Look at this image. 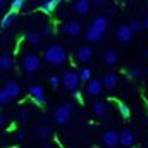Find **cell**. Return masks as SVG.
Returning <instances> with one entry per match:
<instances>
[{"label": "cell", "instance_id": "cell-1", "mask_svg": "<svg viewBox=\"0 0 148 148\" xmlns=\"http://www.w3.org/2000/svg\"><path fill=\"white\" fill-rule=\"evenodd\" d=\"M43 59H45V62H48L52 66H62L67 60V52L60 43H52L50 47H47Z\"/></svg>", "mask_w": 148, "mask_h": 148}, {"label": "cell", "instance_id": "cell-2", "mask_svg": "<svg viewBox=\"0 0 148 148\" xmlns=\"http://www.w3.org/2000/svg\"><path fill=\"white\" fill-rule=\"evenodd\" d=\"M79 83H81V77L76 71H66L64 76H62V86L69 91H77L79 88Z\"/></svg>", "mask_w": 148, "mask_h": 148}, {"label": "cell", "instance_id": "cell-3", "mask_svg": "<svg viewBox=\"0 0 148 148\" xmlns=\"http://www.w3.org/2000/svg\"><path fill=\"white\" fill-rule=\"evenodd\" d=\"M40 66H41V60H40V57L36 53H24V57H23V69L28 74L36 73L40 69Z\"/></svg>", "mask_w": 148, "mask_h": 148}, {"label": "cell", "instance_id": "cell-4", "mask_svg": "<svg viewBox=\"0 0 148 148\" xmlns=\"http://www.w3.org/2000/svg\"><path fill=\"white\" fill-rule=\"evenodd\" d=\"M74 57H76V60H77L79 64H88V62L93 59V47H90V45H81V47H77L76 52H74Z\"/></svg>", "mask_w": 148, "mask_h": 148}, {"label": "cell", "instance_id": "cell-5", "mask_svg": "<svg viewBox=\"0 0 148 148\" xmlns=\"http://www.w3.org/2000/svg\"><path fill=\"white\" fill-rule=\"evenodd\" d=\"M28 95L36 102L38 105H43L45 102H47V93H45V88L41 86V84H29V88H28Z\"/></svg>", "mask_w": 148, "mask_h": 148}, {"label": "cell", "instance_id": "cell-6", "mask_svg": "<svg viewBox=\"0 0 148 148\" xmlns=\"http://www.w3.org/2000/svg\"><path fill=\"white\" fill-rule=\"evenodd\" d=\"M102 143H103V147H107V148H115V147L121 145V136H119L117 131L107 129L102 134Z\"/></svg>", "mask_w": 148, "mask_h": 148}, {"label": "cell", "instance_id": "cell-7", "mask_svg": "<svg viewBox=\"0 0 148 148\" xmlns=\"http://www.w3.org/2000/svg\"><path fill=\"white\" fill-rule=\"evenodd\" d=\"M53 121L57 124H60V126H64V124H67L71 121V110L66 107V103H62V105L53 109Z\"/></svg>", "mask_w": 148, "mask_h": 148}, {"label": "cell", "instance_id": "cell-8", "mask_svg": "<svg viewBox=\"0 0 148 148\" xmlns=\"http://www.w3.org/2000/svg\"><path fill=\"white\" fill-rule=\"evenodd\" d=\"M62 31H64V35H67V36H79L81 33H83V26H81V23L79 21H67V23H64L62 24Z\"/></svg>", "mask_w": 148, "mask_h": 148}, {"label": "cell", "instance_id": "cell-9", "mask_svg": "<svg viewBox=\"0 0 148 148\" xmlns=\"http://www.w3.org/2000/svg\"><path fill=\"white\" fill-rule=\"evenodd\" d=\"M134 36V33H133V29L129 28V24H121L119 28H117V40L121 41V43H129L131 40Z\"/></svg>", "mask_w": 148, "mask_h": 148}, {"label": "cell", "instance_id": "cell-10", "mask_svg": "<svg viewBox=\"0 0 148 148\" xmlns=\"http://www.w3.org/2000/svg\"><path fill=\"white\" fill-rule=\"evenodd\" d=\"M102 91H103L102 79H91L86 83V93L90 97H98V95H102Z\"/></svg>", "mask_w": 148, "mask_h": 148}, {"label": "cell", "instance_id": "cell-11", "mask_svg": "<svg viewBox=\"0 0 148 148\" xmlns=\"http://www.w3.org/2000/svg\"><path fill=\"white\" fill-rule=\"evenodd\" d=\"M3 90L9 93V97H10L12 100H16V98L21 95V84H19L17 81H14V79H9V81H5V84H3Z\"/></svg>", "mask_w": 148, "mask_h": 148}, {"label": "cell", "instance_id": "cell-12", "mask_svg": "<svg viewBox=\"0 0 148 148\" xmlns=\"http://www.w3.org/2000/svg\"><path fill=\"white\" fill-rule=\"evenodd\" d=\"M33 134H35V138H38V140H48L52 136V127L48 124H38V126H35V129H33Z\"/></svg>", "mask_w": 148, "mask_h": 148}, {"label": "cell", "instance_id": "cell-13", "mask_svg": "<svg viewBox=\"0 0 148 148\" xmlns=\"http://www.w3.org/2000/svg\"><path fill=\"white\" fill-rule=\"evenodd\" d=\"M117 83H119V77H117L115 73H105L103 77H102V84H103V88H107V90L117 88Z\"/></svg>", "mask_w": 148, "mask_h": 148}, {"label": "cell", "instance_id": "cell-14", "mask_svg": "<svg viewBox=\"0 0 148 148\" xmlns=\"http://www.w3.org/2000/svg\"><path fill=\"white\" fill-rule=\"evenodd\" d=\"M119 136H121V147L124 148H129L134 145V134H133V131H129V129H124V131H121L119 133Z\"/></svg>", "mask_w": 148, "mask_h": 148}, {"label": "cell", "instance_id": "cell-15", "mask_svg": "<svg viewBox=\"0 0 148 148\" xmlns=\"http://www.w3.org/2000/svg\"><path fill=\"white\" fill-rule=\"evenodd\" d=\"M84 38H86L90 43H98V41H102V38H103V33H100L97 28L90 26V28L84 31Z\"/></svg>", "mask_w": 148, "mask_h": 148}, {"label": "cell", "instance_id": "cell-16", "mask_svg": "<svg viewBox=\"0 0 148 148\" xmlns=\"http://www.w3.org/2000/svg\"><path fill=\"white\" fill-rule=\"evenodd\" d=\"M103 64L105 66H117L119 64V55H117V52L114 50V48H109V50H105V53H103Z\"/></svg>", "mask_w": 148, "mask_h": 148}, {"label": "cell", "instance_id": "cell-17", "mask_svg": "<svg viewBox=\"0 0 148 148\" xmlns=\"http://www.w3.org/2000/svg\"><path fill=\"white\" fill-rule=\"evenodd\" d=\"M91 112H93L97 117H105V115H107V112H109V107H107V103H105V102L97 100V102H93V103H91Z\"/></svg>", "mask_w": 148, "mask_h": 148}, {"label": "cell", "instance_id": "cell-18", "mask_svg": "<svg viewBox=\"0 0 148 148\" xmlns=\"http://www.w3.org/2000/svg\"><path fill=\"white\" fill-rule=\"evenodd\" d=\"M91 26H93V28H97L100 33H105V31H107V28H109V21H107V17H105V16H97V17H93Z\"/></svg>", "mask_w": 148, "mask_h": 148}, {"label": "cell", "instance_id": "cell-19", "mask_svg": "<svg viewBox=\"0 0 148 148\" xmlns=\"http://www.w3.org/2000/svg\"><path fill=\"white\" fill-rule=\"evenodd\" d=\"M41 33L40 31H28L26 33V41H28V45H31V47H40V43H41Z\"/></svg>", "mask_w": 148, "mask_h": 148}, {"label": "cell", "instance_id": "cell-20", "mask_svg": "<svg viewBox=\"0 0 148 148\" xmlns=\"http://www.w3.org/2000/svg\"><path fill=\"white\" fill-rule=\"evenodd\" d=\"M14 67V59L5 52V53H2V57H0V69L2 71H10Z\"/></svg>", "mask_w": 148, "mask_h": 148}, {"label": "cell", "instance_id": "cell-21", "mask_svg": "<svg viewBox=\"0 0 148 148\" xmlns=\"http://www.w3.org/2000/svg\"><path fill=\"white\" fill-rule=\"evenodd\" d=\"M74 10H76V14H79V16H86V14L90 12V3L76 2V3H74Z\"/></svg>", "mask_w": 148, "mask_h": 148}, {"label": "cell", "instance_id": "cell-22", "mask_svg": "<svg viewBox=\"0 0 148 148\" xmlns=\"http://www.w3.org/2000/svg\"><path fill=\"white\" fill-rule=\"evenodd\" d=\"M16 17H17V12H7L3 17H2V28H9L14 21H16Z\"/></svg>", "mask_w": 148, "mask_h": 148}, {"label": "cell", "instance_id": "cell-23", "mask_svg": "<svg viewBox=\"0 0 148 148\" xmlns=\"http://www.w3.org/2000/svg\"><path fill=\"white\" fill-rule=\"evenodd\" d=\"M91 74H93V69L91 67H83V71L79 73V77H81V81L83 83H88V81H91L93 77H91Z\"/></svg>", "mask_w": 148, "mask_h": 148}, {"label": "cell", "instance_id": "cell-24", "mask_svg": "<svg viewBox=\"0 0 148 148\" xmlns=\"http://www.w3.org/2000/svg\"><path fill=\"white\" fill-rule=\"evenodd\" d=\"M129 28L133 29V33H134V35H138V33H141V31L145 29V26H143V23H140L138 19H133V21L129 23Z\"/></svg>", "mask_w": 148, "mask_h": 148}, {"label": "cell", "instance_id": "cell-25", "mask_svg": "<svg viewBox=\"0 0 148 148\" xmlns=\"http://www.w3.org/2000/svg\"><path fill=\"white\" fill-rule=\"evenodd\" d=\"M55 3H53V0H45L43 3H41V10L43 12H47V14H50V12H53L55 10Z\"/></svg>", "mask_w": 148, "mask_h": 148}, {"label": "cell", "instance_id": "cell-26", "mask_svg": "<svg viewBox=\"0 0 148 148\" xmlns=\"http://www.w3.org/2000/svg\"><path fill=\"white\" fill-rule=\"evenodd\" d=\"M48 83H50V86H52V88H57V86H60V84H62V77L55 73V74H52V76H48Z\"/></svg>", "mask_w": 148, "mask_h": 148}, {"label": "cell", "instance_id": "cell-27", "mask_svg": "<svg viewBox=\"0 0 148 148\" xmlns=\"http://www.w3.org/2000/svg\"><path fill=\"white\" fill-rule=\"evenodd\" d=\"M17 119H19V122L21 124H28V121H29V112L28 110H19V114H17Z\"/></svg>", "mask_w": 148, "mask_h": 148}, {"label": "cell", "instance_id": "cell-28", "mask_svg": "<svg viewBox=\"0 0 148 148\" xmlns=\"http://www.w3.org/2000/svg\"><path fill=\"white\" fill-rule=\"evenodd\" d=\"M10 100H12V98L9 97V93H7V91L2 88V90H0V103H2V105H7Z\"/></svg>", "mask_w": 148, "mask_h": 148}, {"label": "cell", "instance_id": "cell-29", "mask_svg": "<svg viewBox=\"0 0 148 148\" xmlns=\"http://www.w3.org/2000/svg\"><path fill=\"white\" fill-rule=\"evenodd\" d=\"M24 2H26V0H14V2L10 3V10H12V12L21 10V9H23V5H24Z\"/></svg>", "mask_w": 148, "mask_h": 148}, {"label": "cell", "instance_id": "cell-30", "mask_svg": "<svg viewBox=\"0 0 148 148\" xmlns=\"http://www.w3.org/2000/svg\"><path fill=\"white\" fill-rule=\"evenodd\" d=\"M119 112H121V115H122L124 119H127V117H129V107H127L124 102H121V103H119Z\"/></svg>", "mask_w": 148, "mask_h": 148}, {"label": "cell", "instance_id": "cell-31", "mask_svg": "<svg viewBox=\"0 0 148 148\" xmlns=\"http://www.w3.org/2000/svg\"><path fill=\"white\" fill-rule=\"evenodd\" d=\"M52 33H53V31H52V26H43V28H41V36L43 38H48Z\"/></svg>", "mask_w": 148, "mask_h": 148}, {"label": "cell", "instance_id": "cell-32", "mask_svg": "<svg viewBox=\"0 0 148 148\" xmlns=\"http://www.w3.org/2000/svg\"><path fill=\"white\" fill-rule=\"evenodd\" d=\"M127 74H129V77H140V74H141V71H140L138 67H131V69L127 71Z\"/></svg>", "mask_w": 148, "mask_h": 148}, {"label": "cell", "instance_id": "cell-33", "mask_svg": "<svg viewBox=\"0 0 148 148\" xmlns=\"http://www.w3.org/2000/svg\"><path fill=\"white\" fill-rule=\"evenodd\" d=\"M16 141H24V138H26V134H24V131H16Z\"/></svg>", "mask_w": 148, "mask_h": 148}, {"label": "cell", "instance_id": "cell-34", "mask_svg": "<svg viewBox=\"0 0 148 148\" xmlns=\"http://www.w3.org/2000/svg\"><path fill=\"white\" fill-rule=\"evenodd\" d=\"M5 124H7V119H5V114H3V112H0V127H5Z\"/></svg>", "mask_w": 148, "mask_h": 148}, {"label": "cell", "instance_id": "cell-35", "mask_svg": "<svg viewBox=\"0 0 148 148\" xmlns=\"http://www.w3.org/2000/svg\"><path fill=\"white\" fill-rule=\"evenodd\" d=\"M66 107H67V109H69L71 112L74 110V103H73V102H66Z\"/></svg>", "mask_w": 148, "mask_h": 148}, {"label": "cell", "instance_id": "cell-36", "mask_svg": "<svg viewBox=\"0 0 148 148\" xmlns=\"http://www.w3.org/2000/svg\"><path fill=\"white\" fill-rule=\"evenodd\" d=\"M93 2H95L97 5H103V3H105V0H93Z\"/></svg>", "mask_w": 148, "mask_h": 148}, {"label": "cell", "instance_id": "cell-37", "mask_svg": "<svg viewBox=\"0 0 148 148\" xmlns=\"http://www.w3.org/2000/svg\"><path fill=\"white\" fill-rule=\"evenodd\" d=\"M143 26H145V29H148V16L145 17V21H143Z\"/></svg>", "mask_w": 148, "mask_h": 148}, {"label": "cell", "instance_id": "cell-38", "mask_svg": "<svg viewBox=\"0 0 148 148\" xmlns=\"http://www.w3.org/2000/svg\"><path fill=\"white\" fill-rule=\"evenodd\" d=\"M76 2H84V3H90L91 0H76Z\"/></svg>", "mask_w": 148, "mask_h": 148}, {"label": "cell", "instance_id": "cell-39", "mask_svg": "<svg viewBox=\"0 0 148 148\" xmlns=\"http://www.w3.org/2000/svg\"><path fill=\"white\" fill-rule=\"evenodd\" d=\"M41 148H52V147H48V145H45V147H41Z\"/></svg>", "mask_w": 148, "mask_h": 148}, {"label": "cell", "instance_id": "cell-40", "mask_svg": "<svg viewBox=\"0 0 148 148\" xmlns=\"http://www.w3.org/2000/svg\"><path fill=\"white\" fill-rule=\"evenodd\" d=\"M147 76H148V67H147Z\"/></svg>", "mask_w": 148, "mask_h": 148}, {"label": "cell", "instance_id": "cell-41", "mask_svg": "<svg viewBox=\"0 0 148 148\" xmlns=\"http://www.w3.org/2000/svg\"><path fill=\"white\" fill-rule=\"evenodd\" d=\"M10 2H14V0H10Z\"/></svg>", "mask_w": 148, "mask_h": 148}]
</instances>
